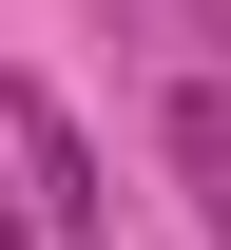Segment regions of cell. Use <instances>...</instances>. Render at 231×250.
<instances>
[{
  "label": "cell",
  "instance_id": "1",
  "mask_svg": "<svg viewBox=\"0 0 231 250\" xmlns=\"http://www.w3.org/2000/svg\"><path fill=\"white\" fill-rule=\"evenodd\" d=\"M0 154H20V192H0L20 231L116 250V173H97V135H77V96H58V77H0Z\"/></svg>",
  "mask_w": 231,
  "mask_h": 250
},
{
  "label": "cell",
  "instance_id": "2",
  "mask_svg": "<svg viewBox=\"0 0 231 250\" xmlns=\"http://www.w3.org/2000/svg\"><path fill=\"white\" fill-rule=\"evenodd\" d=\"M154 135H173V173H193V212H212V250H231V96L193 77V96H173Z\"/></svg>",
  "mask_w": 231,
  "mask_h": 250
}]
</instances>
